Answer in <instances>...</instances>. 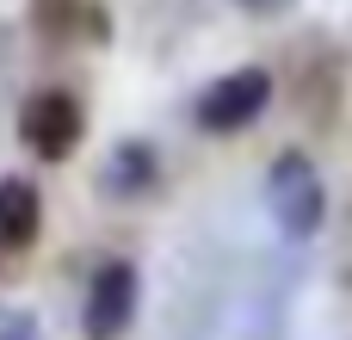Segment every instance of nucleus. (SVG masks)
Listing matches in <instances>:
<instances>
[{
	"mask_svg": "<svg viewBox=\"0 0 352 340\" xmlns=\"http://www.w3.org/2000/svg\"><path fill=\"white\" fill-rule=\"evenodd\" d=\"M87 136V105L68 93V87H37L25 93L19 105V142L37 155V161H68Z\"/></svg>",
	"mask_w": 352,
	"mask_h": 340,
	"instance_id": "obj_3",
	"label": "nucleus"
},
{
	"mask_svg": "<svg viewBox=\"0 0 352 340\" xmlns=\"http://www.w3.org/2000/svg\"><path fill=\"white\" fill-rule=\"evenodd\" d=\"M43 229V192L19 173L0 180V254H25Z\"/></svg>",
	"mask_w": 352,
	"mask_h": 340,
	"instance_id": "obj_6",
	"label": "nucleus"
},
{
	"mask_svg": "<svg viewBox=\"0 0 352 340\" xmlns=\"http://www.w3.org/2000/svg\"><path fill=\"white\" fill-rule=\"evenodd\" d=\"M0 340H37V316L31 310H6L0 316Z\"/></svg>",
	"mask_w": 352,
	"mask_h": 340,
	"instance_id": "obj_7",
	"label": "nucleus"
},
{
	"mask_svg": "<svg viewBox=\"0 0 352 340\" xmlns=\"http://www.w3.org/2000/svg\"><path fill=\"white\" fill-rule=\"evenodd\" d=\"M142 310V273L130 260H99L80 297V340H124Z\"/></svg>",
	"mask_w": 352,
	"mask_h": 340,
	"instance_id": "obj_4",
	"label": "nucleus"
},
{
	"mask_svg": "<svg viewBox=\"0 0 352 340\" xmlns=\"http://www.w3.org/2000/svg\"><path fill=\"white\" fill-rule=\"evenodd\" d=\"M266 105H272V74H266L260 62H248V68L217 74V81L192 99V124L210 130V136H235V130L260 124Z\"/></svg>",
	"mask_w": 352,
	"mask_h": 340,
	"instance_id": "obj_2",
	"label": "nucleus"
},
{
	"mask_svg": "<svg viewBox=\"0 0 352 340\" xmlns=\"http://www.w3.org/2000/svg\"><path fill=\"white\" fill-rule=\"evenodd\" d=\"M235 6H241L248 19H278V12H285L291 0H235Z\"/></svg>",
	"mask_w": 352,
	"mask_h": 340,
	"instance_id": "obj_8",
	"label": "nucleus"
},
{
	"mask_svg": "<svg viewBox=\"0 0 352 340\" xmlns=\"http://www.w3.org/2000/svg\"><path fill=\"white\" fill-rule=\"evenodd\" d=\"M266 211H272L285 242H316V229L328 217V186H322V167L303 149H285L266 167Z\"/></svg>",
	"mask_w": 352,
	"mask_h": 340,
	"instance_id": "obj_1",
	"label": "nucleus"
},
{
	"mask_svg": "<svg viewBox=\"0 0 352 340\" xmlns=\"http://www.w3.org/2000/svg\"><path fill=\"white\" fill-rule=\"evenodd\" d=\"M99 186H105V198H118V204L148 198V192L161 186V155H155L142 136H124V142H111V155H105V167H99Z\"/></svg>",
	"mask_w": 352,
	"mask_h": 340,
	"instance_id": "obj_5",
	"label": "nucleus"
}]
</instances>
